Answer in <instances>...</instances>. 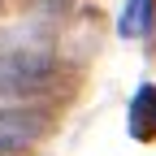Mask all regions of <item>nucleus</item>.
I'll return each instance as SVG.
<instances>
[{
  "instance_id": "nucleus-1",
  "label": "nucleus",
  "mask_w": 156,
  "mask_h": 156,
  "mask_svg": "<svg viewBox=\"0 0 156 156\" xmlns=\"http://www.w3.org/2000/svg\"><path fill=\"white\" fill-rule=\"evenodd\" d=\"M56 78V56L39 44H0V100H26L48 91Z\"/></svg>"
},
{
  "instance_id": "nucleus-4",
  "label": "nucleus",
  "mask_w": 156,
  "mask_h": 156,
  "mask_svg": "<svg viewBox=\"0 0 156 156\" xmlns=\"http://www.w3.org/2000/svg\"><path fill=\"white\" fill-rule=\"evenodd\" d=\"M117 30L126 39H152L156 35V0H126Z\"/></svg>"
},
{
  "instance_id": "nucleus-2",
  "label": "nucleus",
  "mask_w": 156,
  "mask_h": 156,
  "mask_svg": "<svg viewBox=\"0 0 156 156\" xmlns=\"http://www.w3.org/2000/svg\"><path fill=\"white\" fill-rule=\"evenodd\" d=\"M48 134V113L26 104H0V156H17Z\"/></svg>"
},
{
  "instance_id": "nucleus-3",
  "label": "nucleus",
  "mask_w": 156,
  "mask_h": 156,
  "mask_svg": "<svg viewBox=\"0 0 156 156\" xmlns=\"http://www.w3.org/2000/svg\"><path fill=\"white\" fill-rule=\"evenodd\" d=\"M126 130H130V139H139V143L156 139V87L152 83H143L139 91H134L130 113H126Z\"/></svg>"
},
{
  "instance_id": "nucleus-5",
  "label": "nucleus",
  "mask_w": 156,
  "mask_h": 156,
  "mask_svg": "<svg viewBox=\"0 0 156 156\" xmlns=\"http://www.w3.org/2000/svg\"><path fill=\"white\" fill-rule=\"evenodd\" d=\"M48 5H65V0H48Z\"/></svg>"
}]
</instances>
